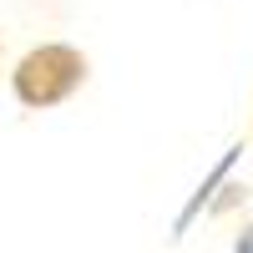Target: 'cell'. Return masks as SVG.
Instances as JSON below:
<instances>
[{"label":"cell","instance_id":"obj_1","mask_svg":"<svg viewBox=\"0 0 253 253\" xmlns=\"http://www.w3.org/2000/svg\"><path fill=\"white\" fill-rule=\"evenodd\" d=\"M81 81H86V56H81L76 46H61V41H51V46H36L20 56V66L10 71V86L15 96L26 101V107H61Z\"/></svg>","mask_w":253,"mask_h":253},{"label":"cell","instance_id":"obj_2","mask_svg":"<svg viewBox=\"0 0 253 253\" xmlns=\"http://www.w3.org/2000/svg\"><path fill=\"white\" fill-rule=\"evenodd\" d=\"M233 253H253V223H243V233L233 238Z\"/></svg>","mask_w":253,"mask_h":253}]
</instances>
